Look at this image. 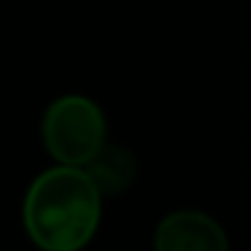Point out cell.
<instances>
[{
	"instance_id": "cell-1",
	"label": "cell",
	"mask_w": 251,
	"mask_h": 251,
	"mask_svg": "<svg viewBox=\"0 0 251 251\" xmlns=\"http://www.w3.org/2000/svg\"><path fill=\"white\" fill-rule=\"evenodd\" d=\"M100 225V192L83 169L42 172L24 195V227L42 251H80Z\"/></svg>"
},
{
	"instance_id": "cell-2",
	"label": "cell",
	"mask_w": 251,
	"mask_h": 251,
	"mask_svg": "<svg viewBox=\"0 0 251 251\" xmlns=\"http://www.w3.org/2000/svg\"><path fill=\"white\" fill-rule=\"evenodd\" d=\"M42 142L59 166L83 169L106 145V118L95 100L62 95L42 118Z\"/></svg>"
},
{
	"instance_id": "cell-3",
	"label": "cell",
	"mask_w": 251,
	"mask_h": 251,
	"mask_svg": "<svg viewBox=\"0 0 251 251\" xmlns=\"http://www.w3.org/2000/svg\"><path fill=\"white\" fill-rule=\"evenodd\" d=\"M157 251H227V236L222 225L198 210H177L157 225Z\"/></svg>"
},
{
	"instance_id": "cell-4",
	"label": "cell",
	"mask_w": 251,
	"mask_h": 251,
	"mask_svg": "<svg viewBox=\"0 0 251 251\" xmlns=\"http://www.w3.org/2000/svg\"><path fill=\"white\" fill-rule=\"evenodd\" d=\"M86 177L95 183V189L103 195H118L124 189H130L136 180V157L127 148L118 145H103L86 166Z\"/></svg>"
}]
</instances>
